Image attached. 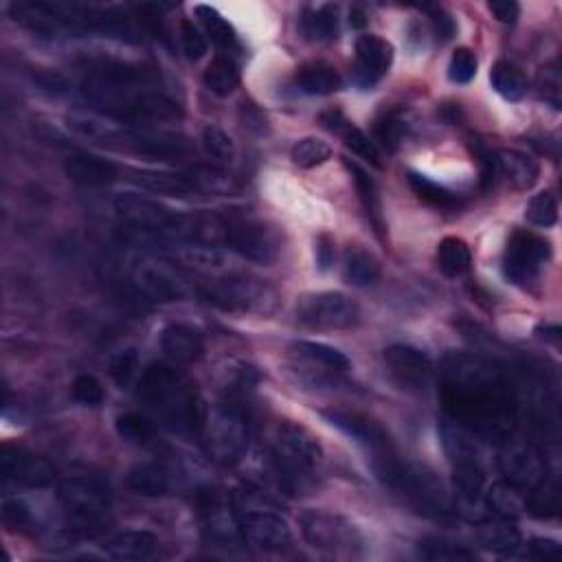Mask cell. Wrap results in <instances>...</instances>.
<instances>
[{
	"mask_svg": "<svg viewBox=\"0 0 562 562\" xmlns=\"http://www.w3.org/2000/svg\"><path fill=\"white\" fill-rule=\"evenodd\" d=\"M490 82L492 88L497 91L503 99L508 101H521L527 95V77L521 69H516L510 62H497L490 71Z\"/></svg>",
	"mask_w": 562,
	"mask_h": 562,
	"instance_id": "8d00e7d4",
	"label": "cell"
},
{
	"mask_svg": "<svg viewBox=\"0 0 562 562\" xmlns=\"http://www.w3.org/2000/svg\"><path fill=\"white\" fill-rule=\"evenodd\" d=\"M117 433L121 440L137 446H148L156 440V426L141 413H123L117 418Z\"/></svg>",
	"mask_w": 562,
	"mask_h": 562,
	"instance_id": "7bdbcfd3",
	"label": "cell"
},
{
	"mask_svg": "<svg viewBox=\"0 0 562 562\" xmlns=\"http://www.w3.org/2000/svg\"><path fill=\"white\" fill-rule=\"evenodd\" d=\"M231 249L240 257L255 264H271L277 260L281 251L279 235L257 220H238L229 222V242Z\"/></svg>",
	"mask_w": 562,
	"mask_h": 562,
	"instance_id": "e0dca14e",
	"label": "cell"
},
{
	"mask_svg": "<svg viewBox=\"0 0 562 562\" xmlns=\"http://www.w3.org/2000/svg\"><path fill=\"white\" fill-rule=\"evenodd\" d=\"M115 211L123 222V227L130 233L152 235V238L161 240L163 246L174 244L176 224L181 213H174L159 205V202L137 194H121L115 200Z\"/></svg>",
	"mask_w": 562,
	"mask_h": 562,
	"instance_id": "7c38bea8",
	"label": "cell"
},
{
	"mask_svg": "<svg viewBox=\"0 0 562 562\" xmlns=\"http://www.w3.org/2000/svg\"><path fill=\"white\" fill-rule=\"evenodd\" d=\"M418 556L431 562H462L475 560V552L462 543L448 541L444 536H426L418 543Z\"/></svg>",
	"mask_w": 562,
	"mask_h": 562,
	"instance_id": "74e56055",
	"label": "cell"
},
{
	"mask_svg": "<svg viewBox=\"0 0 562 562\" xmlns=\"http://www.w3.org/2000/svg\"><path fill=\"white\" fill-rule=\"evenodd\" d=\"M552 257V246L532 231H514L503 253V275L514 286H530Z\"/></svg>",
	"mask_w": 562,
	"mask_h": 562,
	"instance_id": "4fadbf2b",
	"label": "cell"
},
{
	"mask_svg": "<svg viewBox=\"0 0 562 562\" xmlns=\"http://www.w3.org/2000/svg\"><path fill=\"white\" fill-rule=\"evenodd\" d=\"M479 543L497 554H514L521 547V536L508 519L481 523L477 530Z\"/></svg>",
	"mask_w": 562,
	"mask_h": 562,
	"instance_id": "836d02e7",
	"label": "cell"
},
{
	"mask_svg": "<svg viewBox=\"0 0 562 562\" xmlns=\"http://www.w3.org/2000/svg\"><path fill=\"white\" fill-rule=\"evenodd\" d=\"M323 418L328 420L334 429H339L343 435L350 437L356 444L380 455L389 451V435L378 422L367 418L363 413H350V411H323Z\"/></svg>",
	"mask_w": 562,
	"mask_h": 562,
	"instance_id": "44dd1931",
	"label": "cell"
},
{
	"mask_svg": "<svg viewBox=\"0 0 562 562\" xmlns=\"http://www.w3.org/2000/svg\"><path fill=\"white\" fill-rule=\"evenodd\" d=\"M126 486L141 497H163L172 488V472L156 462L139 464L128 472Z\"/></svg>",
	"mask_w": 562,
	"mask_h": 562,
	"instance_id": "f1b7e54d",
	"label": "cell"
},
{
	"mask_svg": "<svg viewBox=\"0 0 562 562\" xmlns=\"http://www.w3.org/2000/svg\"><path fill=\"white\" fill-rule=\"evenodd\" d=\"M538 172H541L538 170V163L530 154L503 148L497 152H490V161L483 167V181H499L514 191H527L538 181Z\"/></svg>",
	"mask_w": 562,
	"mask_h": 562,
	"instance_id": "d6986e66",
	"label": "cell"
},
{
	"mask_svg": "<svg viewBox=\"0 0 562 562\" xmlns=\"http://www.w3.org/2000/svg\"><path fill=\"white\" fill-rule=\"evenodd\" d=\"M198 292L202 299L227 312L271 314L277 308V290L262 279L246 275L209 279Z\"/></svg>",
	"mask_w": 562,
	"mask_h": 562,
	"instance_id": "ba28073f",
	"label": "cell"
},
{
	"mask_svg": "<svg viewBox=\"0 0 562 562\" xmlns=\"http://www.w3.org/2000/svg\"><path fill=\"white\" fill-rule=\"evenodd\" d=\"M301 534L319 552L332 556H354L363 545V536L339 514L323 510H308L299 519Z\"/></svg>",
	"mask_w": 562,
	"mask_h": 562,
	"instance_id": "30bf717a",
	"label": "cell"
},
{
	"mask_svg": "<svg viewBox=\"0 0 562 562\" xmlns=\"http://www.w3.org/2000/svg\"><path fill=\"white\" fill-rule=\"evenodd\" d=\"M477 75V55L468 47L457 49L448 64V77L453 84H470Z\"/></svg>",
	"mask_w": 562,
	"mask_h": 562,
	"instance_id": "f907efd6",
	"label": "cell"
},
{
	"mask_svg": "<svg viewBox=\"0 0 562 562\" xmlns=\"http://www.w3.org/2000/svg\"><path fill=\"white\" fill-rule=\"evenodd\" d=\"M440 374L448 418L477 440H510L519 422V398L503 365L483 354L451 352L444 356Z\"/></svg>",
	"mask_w": 562,
	"mask_h": 562,
	"instance_id": "6da1fadb",
	"label": "cell"
},
{
	"mask_svg": "<svg viewBox=\"0 0 562 562\" xmlns=\"http://www.w3.org/2000/svg\"><path fill=\"white\" fill-rule=\"evenodd\" d=\"M139 398L172 431H200L205 409H202L198 389L176 367L154 363L145 369L139 380Z\"/></svg>",
	"mask_w": 562,
	"mask_h": 562,
	"instance_id": "3957f363",
	"label": "cell"
},
{
	"mask_svg": "<svg viewBox=\"0 0 562 562\" xmlns=\"http://www.w3.org/2000/svg\"><path fill=\"white\" fill-rule=\"evenodd\" d=\"M71 126L80 134H84V137L95 139L99 145H104V148L148 156L152 161H170L178 159V156H187L191 152L189 141L174 132H159L148 128L108 130L101 128L99 123L86 119H73Z\"/></svg>",
	"mask_w": 562,
	"mask_h": 562,
	"instance_id": "8992f818",
	"label": "cell"
},
{
	"mask_svg": "<svg viewBox=\"0 0 562 562\" xmlns=\"http://www.w3.org/2000/svg\"><path fill=\"white\" fill-rule=\"evenodd\" d=\"M321 123L330 132L341 134L347 128V123H350V121L345 119V115H343L341 110H328V112H323V115H321Z\"/></svg>",
	"mask_w": 562,
	"mask_h": 562,
	"instance_id": "94428289",
	"label": "cell"
},
{
	"mask_svg": "<svg viewBox=\"0 0 562 562\" xmlns=\"http://www.w3.org/2000/svg\"><path fill=\"white\" fill-rule=\"evenodd\" d=\"M181 44H183L185 58L191 62H198L205 58L209 49L207 38L202 36V31L191 20L181 22Z\"/></svg>",
	"mask_w": 562,
	"mask_h": 562,
	"instance_id": "816d5d0a",
	"label": "cell"
},
{
	"mask_svg": "<svg viewBox=\"0 0 562 562\" xmlns=\"http://www.w3.org/2000/svg\"><path fill=\"white\" fill-rule=\"evenodd\" d=\"M0 472L7 481L25 488H47L55 481V468L49 459L20 446L5 444L0 451Z\"/></svg>",
	"mask_w": 562,
	"mask_h": 562,
	"instance_id": "ffe728a7",
	"label": "cell"
},
{
	"mask_svg": "<svg viewBox=\"0 0 562 562\" xmlns=\"http://www.w3.org/2000/svg\"><path fill=\"white\" fill-rule=\"evenodd\" d=\"M301 29L306 38L312 42H332L339 38V7L323 5L319 9H312L303 18Z\"/></svg>",
	"mask_w": 562,
	"mask_h": 562,
	"instance_id": "d590c367",
	"label": "cell"
},
{
	"mask_svg": "<svg viewBox=\"0 0 562 562\" xmlns=\"http://www.w3.org/2000/svg\"><path fill=\"white\" fill-rule=\"evenodd\" d=\"M488 9L492 11L494 18L499 22H505V25H514L521 16V5L514 3V0H490Z\"/></svg>",
	"mask_w": 562,
	"mask_h": 562,
	"instance_id": "9f6ffc18",
	"label": "cell"
},
{
	"mask_svg": "<svg viewBox=\"0 0 562 562\" xmlns=\"http://www.w3.org/2000/svg\"><path fill=\"white\" fill-rule=\"evenodd\" d=\"M374 468L382 486L411 505L415 512L431 519H448L455 514V497L431 468L402 462L389 451L378 455Z\"/></svg>",
	"mask_w": 562,
	"mask_h": 562,
	"instance_id": "277c9868",
	"label": "cell"
},
{
	"mask_svg": "<svg viewBox=\"0 0 562 562\" xmlns=\"http://www.w3.org/2000/svg\"><path fill=\"white\" fill-rule=\"evenodd\" d=\"M339 137H343V143L358 156V159H363L369 165H374L376 170H382V167H385L378 145L372 139H369L361 128H356V126H352V123H347V128L339 134Z\"/></svg>",
	"mask_w": 562,
	"mask_h": 562,
	"instance_id": "bcb514c9",
	"label": "cell"
},
{
	"mask_svg": "<svg viewBox=\"0 0 562 562\" xmlns=\"http://www.w3.org/2000/svg\"><path fill=\"white\" fill-rule=\"evenodd\" d=\"M558 93H560L558 71H545L543 77H541V95H543V99H547L554 108H560Z\"/></svg>",
	"mask_w": 562,
	"mask_h": 562,
	"instance_id": "91938a15",
	"label": "cell"
},
{
	"mask_svg": "<svg viewBox=\"0 0 562 562\" xmlns=\"http://www.w3.org/2000/svg\"><path fill=\"white\" fill-rule=\"evenodd\" d=\"M525 510L536 519H554L560 512V483L556 477L545 475L527 492Z\"/></svg>",
	"mask_w": 562,
	"mask_h": 562,
	"instance_id": "d6a6232c",
	"label": "cell"
},
{
	"mask_svg": "<svg viewBox=\"0 0 562 562\" xmlns=\"http://www.w3.org/2000/svg\"><path fill=\"white\" fill-rule=\"evenodd\" d=\"M323 448L308 429L279 422L271 435V464L288 490H308L317 481Z\"/></svg>",
	"mask_w": 562,
	"mask_h": 562,
	"instance_id": "5b68a950",
	"label": "cell"
},
{
	"mask_svg": "<svg viewBox=\"0 0 562 562\" xmlns=\"http://www.w3.org/2000/svg\"><path fill=\"white\" fill-rule=\"evenodd\" d=\"M350 22H352V27H356V29H363V27L367 25L369 18H367V11H365L363 5H354V7H352V11H350Z\"/></svg>",
	"mask_w": 562,
	"mask_h": 562,
	"instance_id": "6125c7cd",
	"label": "cell"
},
{
	"mask_svg": "<svg viewBox=\"0 0 562 562\" xmlns=\"http://www.w3.org/2000/svg\"><path fill=\"white\" fill-rule=\"evenodd\" d=\"M202 145H205V152L220 163H231L235 159V145L227 132H222L220 128H205L202 130Z\"/></svg>",
	"mask_w": 562,
	"mask_h": 562,
	"instance_id": "c3c4849f",
	"label": "cell"
},
{
	"mask_svg": "<svg viewBox=\"0 0 562 562\" xmlns=\"http://www.w3.org/2000/svg\"><path fill=\"white\" fill-rule=\"evenodd\" d=\"M297 321L312 330H350L361 321V308L343 292H310L297 301Z\"/></svg>",
	"mask_w": 562,
	"mask_h": 562,
	"instance_id": "8fae6325",
	"label": "cell"
},
{
	"mask_svg": "<svg viewBox=\"0 0 562 562\" xmlns=\"http://www.w3.org/2000/svg\"><path fill=\"white\" fill-rule=\"evenodd\" d=\"M73 400L77 404H82V407L95 409L106 400V391L95 376L82 374V376H77L73 382Z\"/></svg>",
	"mask_w": 562,
	"mask_h": 562,
	"instance_id": "681fc988",
	"label": "cell"
},
{
	"mask_svg": "<svg viewBox=\"0 0 562 562\" xmlns=\"http://www.w3.org/2000/svg\"><path fill=\"white\" fill-rule=\"evenodd\" d=\"M84 95L106 115L132 123L176 119L181 115L176 101L159 91H150L143 73L126 64L97 66L84 82Z\"/></svg>",
	"mask_w": 562,
	"mask_h": 562,
	"instance_id": "7a4b0ae2",
	"label": "cell"
},
{
	"mask_svg": "<svg viewBox=\"0 0 562 562\" xmlns=\"http://www.w3.org/2000/svg\"><path fill=\"white\" fill-rule=\"evenodd\" d=\"M332 156V148L323 139L317 137H308L301 139L290 150V159L297 167H303V170H310V167H317L321 163H325Z\"/></svg>",
	"mask_w": 562,
	"mask_h": 562,
	"instance_id": "f6af8a7d",
	"label": "cell"
},
{
	"mask_svg": "<svg viewBox=\"0 0 562 562\" xmlns=\"http://www.w3.org/2000/svg\"><path fill=\"white\" fill-rule=\"evenodd\" d=\"M292 352H295L303 361H308L310 365L321 367L323 372L328 374H345L350 369V358L343 352L334 350L330 345L314 343V341H297L292 345Z\"/></svg>",
	"mask_w": 562,
	"mask_h": 562,
	"instance_id": "1f68e13d",
	"label": "cell"
},
{
	"mask_svg": "<svg viewBox=\"0 0 562 562\" xmlns=\"http://www.w3.org/2000/svg\"><path fill=\"white\" fill-rule=\"evenodd\" d=\"M499 466L505 481L521 492H530L547 475V462L541 448L532 442L514 440V435L503 442Z\"/></svg>",
	"mask_w": 562,
	"mask_h": 562,
	"instance_id": "9a60e30c",
	"label": "cell"
},
{
	"mask_svg": "<svg viewBox=\"0 0 562 562\" xmlns=\"http://www.w3.org/2000/svg\"><path fill=\"white\" fill-rule=\"evenodd\" d=\"M156 549H159V541H156L154 534L130 530L112 538V541L106 545V556L121 562H141L152 558L156 554Z\"/></svg>",
	"mask_w": 562,
	"mask_h": 562,
	"instance_id": "4316f807",
	"label": "cell"
},
{
	"mask_svg": "<svg viewBox=\"0 0 562 562\" xmlns=\"http://www.w3.org/2000/svg\"><path fill=\"white\" fill-rule=\"evenodd\" d=\"M407 130H409V123L404 121L402 112L389 110L376 123V139L387 152H396L402 145L404 137H407Z\"/></svg>",
	"mask_w": 562,
	"mask_h": 562,
	"instance_id": "ee69618b",
	"label": "cell"
},
{
	"mask_svg": "<svg viewBox=\"0 0 562 562\" xmlns=\"http://www.w3.org/2000/svg\"><path fill=\"white\" fill-rule=\"evenodd\" d=\"M380 273H382L380 262L372 251H367L358 244L347 246V251L343 255V277L347 284H352L356 288L374 286L380 279Z\"/></svg>",
	"mask_w": 562,
	"mask_h": 562,
	"instance_id": "83f0119b",
	"label": "cell"
},
{
	"mask_svg": "<svg viewBox=\"0 0 562 562\" xmlns=\"http://www.w3.org/2000/svg\"><path fill=\"white\" fill-rule=\"evenodd\" d=\"M393 47L378 36H361L356 40V84L361 88L376 86L391 69Z\"/></svg>",
	"mask_w": 562,
	"mask_h": 562,
	"instance_id": "7402d4cb",
	"label": "cell"
},
{
	"mask_svg": "<svg viewBox=\"0 0 562 562\" xmlns=\"http://www.w3.org/2000/svg\"><path fill=\"white\" fill-rule=\"evenodd\" d=\"M200 519L213 543L233 545L242 538L240 514L235 503L222 490H205L200 494Z\"/></svg>",
	"mask_w": 562,
	"mask_h": 562,
	"instance_id": "ac0fdd59",
	"label": "cell"
},
{
	"mask_svg": "<svg viewBox=\"0 0 562 562\" xmlns=\"http://www.w3.org/2000/svg\"><path fill=\"white\" fill-rule=\"evenodd\" d=\"M161 350L176 365H191L202 356V336L191 325H167L161 334Z\"/></svg>",
	"mask_w": 562,
	"mask_h": 562,
	"instance_id": "d4e9b609",
	"label": "cell"
},
{
	"mask_svg": "<svg viewBox=\"0 0 562 562\" xmlns=\"http://www.w3.org/2000/svg\"><path fill=\"white\" fill-rule=\"evenodd\" d=\"M64 172L73 183L82 185V187L110 185L119 174L115 163L108 159H101V156L88 154V152H77V154L66 156Z\"/></svg>",
	"mask_w": 562,
	"mask_h": 562,
	"instance_id": "cb8c5ba5",
	"label": "cell"
},
{
	"mask_svg": "<svg viewBox=\"0 0 562 562\" xmlns=\"http://www.w3.org/2000/svg\"><path fill=\"white\" fill-rule=\"evenodd\" d=\"M385 369L393 385L407 393H424L431 387L433 363L424 352L411 345H389L385 354Z\"/></svg>",
	"mask_w": 562,
	"mask_h": 562,
	"instance_id": "5bb4252c",
	"label": "cell"
},
{
	"mask_svg": "<svg viewBox=\"0 0 562 562\" xmlns=\"http://www.w3.org/2000/svg\"><path fill=\"white\" fill-rule=\"evenodd\" d=\"M3 521L11 532H29L33 525L31 510L18 499H9L3 503Z\"/></svg>",
	"mask_w": 562,
	"mask_h": 562,
	"instance_id": "f5cc1de1",
	"label": "cell"
},
{
	"mask_svg": "<svg viewBox=\"0 0 562 562\" xmlns=\"http://www.w3.org/2000/svg\"><path fill=\"white\" fill-rule=\"evenodd\" d=\"M525 558H532V560H552L560 556V545L552 538H534L525 545Z\"/></svg>",
	"mask_w": 562,
	"mask_h": 562,
	"instance_id": "11a10c76",
	"label": "cell"
},
{
	"mask_svg": "<svg viewBox=\"0 0 562 562\" xmlns=\"http://www.w3.org/2000/svg\"><path fill=\"white\" fill-rule=\"evenodd\" d=\"M242 541L260 552H284L292 545V532L286 519L273 510L249 508L240 514Z\"/></svg>",
	"mask_w": 562,
	"mask_h": 562,
	"instance_id": "2e32d148",
	"label": "cell"
},
{
	"mask_svg": "<svg viewBox=\"0 0 562 562\" xmlns=\"http://www.w3.org/2000/svg\"><path fill=\"white\" fill-rule=\"evenodd\" d=\"M525 218L527 222H532L534 227L549 229L558 222V198L554 191H543V194H536L525 207Z\"/></svg>",
	"mask_w": 562,
	"mask_h": 562,
	"instance_id": "7dc6e473",
	"label": "cell"
},
{
	"mask_svg": "<svg viewBox=\"0 0 562 562\" xmlns=\"http://www.w3.org/2000/svg\"><path fill=\"white\" fill-rule=\"evenodd\" d=\"M486 505L499 516V519L514 521L525 510V501L521 499V490H516L510 483H499L486 492Z\"/></svg>",
	"mask_w": 562,
	"mask_h": 562,
	"instance_id": "b9f144b4",
	"label": "cell"
},
{
	"mask_svg": "<svg viewBox=\"0 0 562 562\" xmlns=\"http://www.w3.org/2000/svg\"><path fill=\"white\" fill-rule=\"evenodd\" d=\"M409 185L413 189V194L418 196L422 202H426V205L440 207V209H455L459 205V198L453 194V191L437 185L435 181H431L429 176L409 172Z\"/></svg>",
	"mask_w": 562,
	"mask_h": 562,
	"instance_id": "60d3db41",
	"label": "cell"
},
{
	"mask_svg": "<svg viewBox=\"0 0 562 562\" xmlns=\"http://www.w3.org/2000/svg\"><path fill=\"white\" fill-rule=\"evenodd\" d=\"M431 22H433V29H435V36L440 40H451L455 36V20L446 14L444 9L440 7H431Z\"/></svg>",
	"mask_w": 562,
	"mask_h": 562,
	"instance_id": "6f0895ef",
	"label": "cell"
},
{
	"mask_svg": "<svg viewBox=\"0 0 562 562\" xmlns=\"http://www.w3.org/2000/svg\"><path fill=\"white\" fill-rule=\"evenodd\" d=\"M472 264V253L468 249V244L459 238H446L442 240L440 249H437V266L446 277H462L468 273V268Z\"/></svg>",
	"mask_w": 562,
	"mask_h": 562,
	"instance_id": "f35d334b",
	"label": "cell"
},
{
	"mask_svg": "<svg viewBox=\"0 0 562 562\" xmlns=\"http://www.w3.org/2000/svg\"><path fill=\"white\" fill-rule=\"evenodd\" d=\"M130 181L141 187L143 191L159 196H170V198H189L198 191V185L191 178L183 174H172V172H152V170H132Z\"/></svg>",
	"mask_w": 562,
	"mask_h": 562,
	"instance_id": "484cf974",
	"label": "cell"
},
{
	"mask_svg": "<svg viewBox=\"0 0 562 562\" xmlns=\"http://www.w3.org/2000/svg\"><path fill=\"white\" fill-rule=\"evenodd\" d=\"M198 433L211 462L224 468L242 462L249 448V418L240 404L222 402L205 411Z\"/></svg>",
	"mask_w": 562,
	"mask_h": 562,
	"instance_id": "52a82bcc",
	"label": "cell"
},
{
	"mask_svg": "<svg viewBox=\"0 0 562 562\" xmlns=\"http://www.w3.org/2000/svg\"><path fill=\"white\" fill-rule=\"evenodd\" d=\"M314 255H317L319 271H330L334 264V240L330 235H319L317 244H314Z\"/></svg>",
	"mask_w": 562,
	"mask_h": 562,
	"instance_id": "680465c9",
	"label": "cell"
},
{
	"mask_svg": "<svg viewBox=\"0 0 562 562\" xmlns=\"http://www.w3.org/2000/svg\"><path fill=\"white\" fill-rule=\"evenodd\" d=\"M137 352L134 350H126L117 354L115 358L110 361V376L115 378L117 385H128L130 378L134 376V369H137Z\"/></svg>",
	"mask_w": 562,
	"mask_h": 562,
	"instance_id": "db71d44e",
	"label": "cell"
},
{
	"mask_svg": "<svg viewBox=\"0 0 562 562\" xmlns=\"http://www.w3.org/2000/svg\"><path fill=\"white\" fill-rule=\"evenodd\" d=\"M347 172H350L354 187L358 191V198L363 202V209L367 213L369 222L374 224L376 233L382 238V233H385V220H382V202H380V194H378V185L372 176H369L361 165L354 163L347 159L345 161Z\"/></svg>",
	"mask_w": 562,
	"mask_h": 562,
	"instance_id": "f546056e",
	"label": "cell"
},
{
	"mask_svg": "<svg viewBox=\"0 0 562 562\" xmlns=\"http://www.w3.org/2000/svg\"><path fill=\"white\" fill-rule=\"evenodd\" d=\"M205 86L207 91L218 97H229L240 84V71L233 60L229 58H216L205 71Z\"/></svg>",
	"mask_w": 562,
	"mask_h": 562,
	"instance_id": "ab89813d",
	"label": "cell"
},
{
	"mask_svg": "<svg viewBox=\"0 0 562 562\" xmlns=\"http://www.w3.org/2000/svg\"><path fill=\"white\" fill-rule=\"evenodd\" d=\"M134 277L139 290L152 301H176L187 292L185 281L165 264H141Z\"/></svg>",
	"mask_w": 562,
	"mask_h": 562,
	"instance_id": "603a6c76",
	"label": "cell"
},
{
	"mask_svg": "<svg viewBox=\"0 0 562 562\" xmlns=\"http://www.w3.org/2000/svg\"><path fill=\"white\" fill-rule=\"evenodd\" d=\"M194 14L218 49L222 51L238 49V33H235V29L229 25V20L224 18L218 9H213L209 5H196Z\"/></svg>",
	"mask_w": 562,
	"mask_h": 562,
	"instance_id": "e575fe53",
	"label": "cell"
},
{
	"mask_svg": "<svg viewBox=\"0 0 562 562\" xmlns=\"http://www.w3.org/2000/svg\"><path fill=\"white\" fill-rule=\"evenodd\" d=\"M58 497L71 521L82 530H95L110 512V490L106 481L95 475L66 477L60 483Z\"/></svg>",
	"mask_w": 562,
	"mask_h": 562,
	"instance_id": "9c48e42d",
	"label": "cell"
},
{
	"mask_svg": "<svg viewBox=\"0 0 562 562\" xmlns=\"http://www.w3.org/2000/svg\"><path fill=\"white\" fill-rule=\"evenodd\" d=\"M297 84L306 95L323 97L341 91L343 80L339 71L328 62H310V64H303L299 69Z\"/></svg>",
	"mask_w": 562,
	"mask_h": 562,
	"instance_id": "4dcf8cb0",
	"label": "cell"
}]
</instances>
